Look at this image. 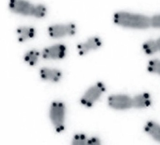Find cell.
Here are the masks:
<instances>
[{"label":"cell","instance_id":"5","mask_svg":"<svg viewBox=\"0 0 160 145\" xmlns=\"http://www.w3.org/2000/svg\"><path fill=\"white\" fill-rule=\"evenodd\" d=\"M66 47L61 44H57L45 48L42 52L43 58L46 59L59 60L63 58Z\"/></svg>","mask_w":160,"mask_h":145},{"label":"cell","instance_id":"12","mask_svg":"<svg viewBox=\"0 0 160 145\" xmlns=\"http://www.w3.org/2000/svg\"><path fill=\"white\" fill-rule=\"evenodd\" d=\"M146 131L155 139L160 142V126L152 122H149L146 125Z\"/></svg>","mask_w":160,"mask_h":145},{"label":"cell","instance_id":"20","mask_svg":"<svg viewBox=\"0 0 160 145\" xmlns=\"http://www.w3.org/2000/svg\"><path fill=\"white\" fill-rule=\"evenodd\" d=\"M158 50L160 51V38L156 41Z\"/></svg>","mask_w":160,"mask_h":145},{"label":"cell","instance_id":"1","mask_svg":"<svg viewBox=\"0 0 160 145\" xmlns=\"http://www.w3.org/2000/svg\"><path fill=\"white\" fill-rule=\"evenodd\" d=\"M114 21L125 27L145 28L149 27L150 19L144 16L126 12L118 13L115 15Z\"/></svg>","mask_w":160,"mask_h":145},{"label":"cell","instance_id":"7","mask_svg":"<svg viewBox=\"0 0 160 145\" xmlns=\"http://www.w3.org/2000/svg\"><path fill=\"white\" fill-rule=\"evenodd\" d=\"M110 106L117 109H124L132 106V99L122 95H113L108 99Z\"/></svg>","mask_w":160,"mask_h":145},{"label":"cell","instance_id":"13","mask_svg":"<svg viewBox=\"0 0 160 145\" xmlns=\"http://www.w3.org/2000/svg\"><path fill=\"white\" fill-rule=\"evenodd\" d=\"M39 53L35 50H30L26 53L24 57V60L29 65L33 66L37 62Z\"/></svg>","mask_w":160,"mask_h":145},{"label":"cell","instance_id":"17","mask_svg":"<svg viewBox=\"0 0 160 145\" xmlns=\"http://www.w3.org/2000/svg\"><path fill=\"white\" fill-rule=\"evenodd\" d=\"M87 143L85 137L83 135H76L72 141L73 145H85Z\"/></svg>","mask_w":160,"mask_h":145},{"label":"cell","instance_id":"3","mask_svg":"<svg viewBox=\"0 0 160 145\" xmlns=\"http://www.w3.org/2000/svg\"><path fill=\"white\" fill-rule=\"evenodd\" d=\"M14 12L27 16H33L35 6L23 0H11L9 5Z\"/></svg>","mask_w":160,"mask_h":145},{"label":"cell","instance_id":"18","mask_svg":"<svg viewBox=\"0 0 160 145\" xmlns=\"http://www.w3.org/2000/svg\"><path fill=\"white\" fill-rule=\"evenodd\" d=\"M151 25L156 27H160V15L155 16L150 19Z\"/></svg>","mask_w":160,"mask_h":145},{"label":"cell","instance_id":"9","mask_svg":"<svg viewBox=\"0 0 160 145\" xmlns=\"http://www.w3.org/2000/svg\"><path fill=\"white\" fill-rule=\"evenodd\" d=\"M101 42L97 38H93L89 39L86 42L78 46L79 50V54L83 55L89 50L98 48L100 46Z\"/></svg>","mask_w":160,"mask_h":145},{"label":"cell","instance_id":"4","mask_svg":"<svg viewBox=\"0 0 160 145\" xmlns=\"http://www.w3.org/2000/svg\"><path fill=\"white\" fill-rule=\"evenodd\" d=\"M104 90L103 84L101 83H98L86 92L81 99V103L88 106H91Z\"/></svg>","mask_w":160,"mask_h":145},{"label":"cell","instance_id":"16","mask_svg":"<svg viewBox=\"0 0 160 145\" xmlns=\"http://www.w3.org/2000/svg\"><path fill=\"white\" fill-rule=\"evenodd\" d=\"M46 11V8L42 5H39L35 6L33 16L41 18L44 16Z\"/></svg>","mask_w":160,"mask_h":145},{"label":"cell","instance_id":"14","mask_svg":"<svg viewBox=\"0 0 160 145\" xmlns=\"http://www.w3.org/2000/svg\"><path fill=\"white\" fill-rule=\"evenodd\" d=\"M143 47L145 52L148 54H152L158 50L156 41H148L144 44Z\"/></svg>","mask_w":160,"mask_h":145},{"label":"cell","instance_id":"8","mask_svg":"<svg viewBox=\"0 0 160 145\" xmlns=\"http://www.w3.org/2000/svg\"><path fill=\"white\" fill-rule=\"evenodd\" d=\"M39 75L43 80L53 83L58 82L62 76L58 70L48 67H43L40 70Z\"/></svg>","mask_w":160,"mask_h":145},{"label":"cell","instance_id":"10","mask_svg":"<svg viewBox=\"0 0 160 145\" xmlns=\"http://www.w3.org/2000/svg\"><path fill=\"white\" fill-rule=\"evenodd\" d=\"M17 31L19 34L18 41L21 42L25 41L34 36V30L32 28L22 27Z\"/></svg>","mask_w":160,"mask_h":145},{"label":"cell","instance_id":"19","mask_svg":"<svg viewBox=\"0 0 160 145\" xmlns=\"http://www.w3.org/2000/svg\"><path fill=\"white\" fill-rule=\"evenodd\" d=\"M87 143L89 145H98L99 144V141L97 138H92L88 140Z\"/></svg>","mask_w":160,"mask_h":145},{"label":"cell","instance_id":"15","mask_svg":"<svg viewBox=\"0 0 160 145\" xmlns=\"http://www.w3.org/2000/svg\"><path fill=\"white\" fill-rule=\"evenodd\" d=\"M148 69L151 72L160 74V60L151 61L149 63Z\"/></svg>","mask_w":160,"mask_h":145},{"label":"cell","instance_id":"2","mask_svg":"<svg viewBox=\"0 0 160 145\" xmlns=\"http://www.w3.org/2000/svg\"><path fill=\"white\" fill-rule=\"evenodd\" d=\"M65 113V106L62 102L54 101L51 104L49 112V118L57 133H61L64 129Z\"/></svg>","mask_w":160,"mask_h":145},{"label":"cell","instance_id":"6","mask_svg":"<svg viewBox=\"0 0 160 145\" xmlns=\"http://www.w3.org/2000/svg\"><path fill=\"white\" fill-rule=\"evenodd\" d=\"M75 28V26L73 24L56 25L49 27L48 31L51 37L57 38L73 34Z\"/></svg>","mask_w":160,"mask_h":145},{"label":"cell","instance_id":"11","mask_svg":"<svg viewBox=\"0 0 160 145\" xmlns=\"http://www.w3.org/2000/svg\"><path fill=\"white\" fill-rule=\"evenodd\" d=\"M132 106L142 108L149 105L150 101L149 95L147 94L138 95L132 99Z\"/></svg>","mask_w":160,"mask_h":145}]
</instances>
